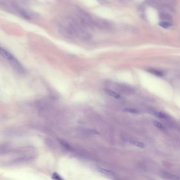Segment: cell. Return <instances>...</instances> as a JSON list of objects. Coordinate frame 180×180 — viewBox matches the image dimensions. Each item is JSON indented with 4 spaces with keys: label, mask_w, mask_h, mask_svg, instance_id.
I'll return each mask as SVG.
<instances>
[{
    "label": "cell",
    "mask_w": 180,
    "mask_h": 180,
    "mask_svg": "<svg viewBox=\"0 0 180 180\" xmlns=\"http://www.w3.org/2000/svg\"><path fill=\"white\" fill-rule=\"evenodd\" d=\"M72 30L73 33L81 40L88 41L91 38L90 34L81 25L74 23L72 25Z\"/></svg>",
    "instance_id": "6da1fadb"
},
{
    "label": "cell",
    "mask_w": 180,
    "mask_h": 180,
    "mask_svg": "<svg viewBox=\"0 0 180 180\" xmlns=\"http://www.w3.org/2000/svg\"><path fill=\"white\" fill-rule=\"evenodd\" d=\"M0 55L10 61L11 65L16 70L20 72L23 71V68L17 60L10 52L1 47H0Z\"/></svg>",
    "instance_id": "7a4b0ae2"
},
{
    "label": "cell",
    "mask_w": 180,
    "mask_h": 180,
    "mask_svg": "<svg viewBox=\"0 0 180 180\" xmlns=\"http://www.w3.org/2000/svg\"><path fill=\"white\" fill-rule=\"evenodd\" d=\"M78 18L80 21V25L85 28H91L94 26L93 19L84 11L81 10L79 12Z\"/></svg>",
    "instance_id": "3957f363"
},
{
    "label": "cell",
    "mask_w": 180,
    "mask_h": 180,
    "mask_svg": "<svg viewBox=\"0 0 180 180\" xmlns=\"http://www.w3.org/2000/svg\"><path fill=\"white\" fill-rule=\"evenodd\" d=\"M94 25L103 30H110L112 28V24L108 21L101 18L93 19Z\"/></svg>",
    "instance_id": "277c9868"
},
{
    "label": "cell",
    "mask_w": 180,
    "mask_h": 180,
    "mask_svg": "<svg viewBox=\"0 0 180 180\" xmlns=\"http://www.w3.org/2000/svg\"><path fill=\"white\" fill-rule=\"evenodd\" d=\"M161 175L163 178H165L166 179H173V180L179 179V177H177V176L167 173L166 172H162L161 173Z\"/></svg>",
    "instance_id": "5b68a950"
},
{
    "label": "cell",
    "mask_w": 180,
    "mask_h": 180,
    "mask_svg": "<svg viewBox=\"0 0 180 180\" xmlns=\"http://www.w3.org/2000/svg\"><path fill=\"white\" fill-rule=\"evenodd\" d=\"M160 19L163 21H166L171 22L172 20V17L171 15L168 14L167 13L162 12L160 14Z\"/></svg>",
    "instance_id": "8992f818"
},
{
    "label": "cell",
    "mask_w": 180,
    "mask_h": 180,
    "mask_svg": "<svg viewBox=\"0 0 180 180\" xmlns=\"http://www.w3.org/2000/svg\"><path fill=\"white\" fill-rule=\"evenodd\" d=\"M97 169L98 171L99 172L101 173V174H102L104 175H107L108 176H111L112 177L114 175V174L112 172L109 171V170H107V169H104V168H102L100 167H97Z\"/></svg>",
    "instance_id": "52a82bcc"
},
{
    "label": "cell",
    "mask_w": 180,
    "mask_h": 180,
    "mask_svg": "<svg viewBox=\"0 0 180 180\" xmlns=\"http://www.w3.org/2000/svg\"><path fill=\"white\" fill-rule=\"evenodd\" d=\"M106 92L108 95H109L111 97H112L116 99H119V98H121V96H120V95H119L118 94H117V93L115 92V91L111 90L110 89H106Z\"/></svg>",
    "instance_id": "ba28073f"
},
{
    "label": "cell",
    "mask_w": 180,
    "mask_h": 180,
    "mask_svg": "<svg viewBox=\"0 0 180 180\" xmlns=\"http://www.w3.org/2000/svg\"><path fill=\"white\" fill-rule=\"evenodd\" d=\"M130 143L132 144V145L136 146V147H140V148H144L145 147V145L140 142V141H136V140H131L130 141Z\"/></svg>",
    "instance_id": "9c48e42d"
},
{
    "label": "cell",
    "mask_w": 180,
    "mask_h": 180,
    "mask_svg": "<svg viewBox=\"0 0 180 180\" xmlns=\"http://www.w3.org/2000/svg\"><path fill=\"white\" fill-rule=\"evenodd\" d=\"M148 71L150 73H151V74H153L154 75L157 76H163V73L162 71H161L160 70H158L153 69H150L148 70Z\"/></svg>",
    "instance_id": "30bf717a"
},
{
    "label": "cell",
    "mask_w": 180,
    "mask_h": 180,
    "mask_svg": "<svg viewBox=\"0 0 180 180\" xmlns=\"http://www.w3.org/2000/svg\"><path fill=\"white\" fill-rule=\"evenodd\" d=\"M152 113L160 118H166V116L165 115V114L162 112L153 111H152Z\"/></svg>",
    "instance_id": "8fae6325"
},
{
    "label": "cell",
    "mask_w": 180,
    "mask_h": 180,
    "mask_svg": "<svg viewBox=\"0 0 180 180\" xmlns=\"http://www.w3.org/2000/svg\"><path fill=\"white\" fill-rule=\"evenodd\" d=\"M159 25L163 28H168L169 27H170L172 24L171 23V22H166V21H162L161 22H160L159 23Z\"/></svg>",
    "instance_id": "7c38bea8"
},
{
    "label": "cell",
    "mask_w": 180,
    "mask_h": 180,
    "mask_svg": "<svg viewBox=\"0 0 180 180\" xmlns=\"http://www.w3.org/2000/svg\"><path fill=\"white\" fill-rule=\"evenodd\" d=\"M153 124L154 125V126L155 127H156L157 128H158L161 130H163L164 129V126L161 123L157 122V121H153Z\"/></svg>",
    "instance_id": "4fadbf2b"
},
{
    "label": "cell",
    "mask_w": 180,
    "mask_h": 180,
    "mask_svg": "<svg viewBox=\"0 0 180 180\" xmlns=\"http://www.w3.org/2000/svg\"><path fill=\"white\" fill-rule=\"evenodd\" d=\"M124 111L127 112L131 113V114H138V111L137 110L134 108H127L124 109Z\"/></svg>",
    "instance_id": "5bb4252c"
},
{
    "label": "cell",
    "mask_w": 180,
    "mask_h": 180,
    "mask_svg": "<svg viewBox=\"0 0 180 180\" xmlns=\"http://www.w3.org/2000/svg\"><path fill=\"white\" fill-rule=\"evenodd\" d=\"M52 178L54 179H56V180H62L63 178L60 177L58 174H57L56 173H54L52 175Z\"/></svg>",
    "instance_id": "9a60e30c"
}]
</instances>
